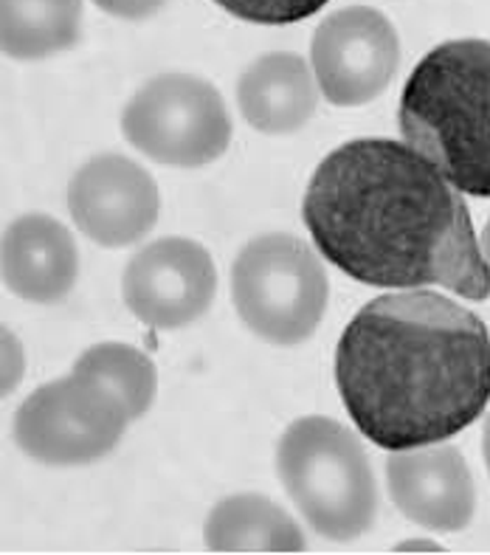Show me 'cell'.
Segmentation results:
<instances>
[{"label": "cell", "mask_w": 490, "mask_h": 555, "mask_svg": "<svg viewBox=\"0 0 490 555\" xmlns=\"http://www.w3.org/2000/svg\"><path fill=\"white\" fill-rule=\"evenodd\" d=\"M74 373L96 380L125 403L130 421L147 415L158 392L155 364L141 350L121 341H102L82 352L74 364Z\"/></svg>", "instance_id": "16"}, {"label": "cell", "mask_w": 490, "mask_h": 555, "mask_svg": "<svg viewBox=\"0 0 490 555\" xmlns=\"http://www.w3.org/2000/svg\"><path fill=\"white\" fill-rule=\"evenodd\" d=\"M26 373V356L12 331H3V395L12 392Z\"/></svg>", "instance_id": "19"}, {"label": "cell", "mask_w": 490, "mask_h": 555, "mask_svg": "<svg viewBox=\"0 0 490 555\" xmlns=\"http://www.w3.org/2000/svg\"><path fill=\"white\" fill-rule=\"evenodd\" d=\"M215 3L245 23L287 26V23H299L315 14L327 7L330 0H215Z\"/></svg>", "instance_id": "17"}, {"label": "cell", "mask_w": 490, "mask_h": 555, "mask_svg": "<svg viewBox=\"0 0 490 555\" xmlns=\"http://www.w3.org/2000/svg\"><path fill=\"white\" fill-rule=\"evenodd\" d=\"M232 302L257 338L276 347L301 345L319 331L327 310V271L305 240L262 234L234 260Z\"/></svg>", "instance_id": "5"}, {"label": "cell", "mask_w": 490, "mask_h": 555, "mask_svg": "<svg viewBox=\"0 0 490 555\" xmlns=\"http://www.w3.org/2000/svg\"><path fill=\"white\" fill-rule=\"evenodd\" d=\"M79 274V251L60 220L42 211L21 215L3 232V282L35 305L63 302Z\"/></svg>", "instance_id": "12"}, {"label": "cell", "mask_w": 490, "mask_h": 555, "mask_svg": "<svg viewBox=\"0 0 490 555\" xmlns=\"http://www.w3.org/2000/svg\"><path fill=\"white\" fill-rule=\"evenodd\" d=\"M301 218L338 271L372 288L442 285L474 302L490 271L463 192L392 139H356L315 167Z\"/></svg>", "instance_id": "1"}, {"label": "cell", "mask_w": 490, "mask_h": 555, "mask_svg": "<svg viewBox=\"0 0 490 555\" xmlns=\"http://www.w3.org/2000/svg\"><path fill=\"white\" fill-rule=\"evenodd\" d=\"M68 211L96 246L125 248L150 234L162 211V192L141 164L116 153L96 155L70 178Z\"/></svg>", "instance_id": "10"}, {"label": "cell", "mask_w": 490, "mask_h": 555, "mask_svg": "<svg viewBox=\"0 0 490 555\" xmlns=\"http://www.w3.org/2000/svg\"><path fill=\"white\" fill-rule=\"evenodd\" d=\"M204 542L211 553H301L305 533L276 502L237 493L211 507Z\"/></svg>", "instance_id": "14"}, {"label": "cell", "mask_w": 490, "mask_h": 555, "mask_svg": "<svg viewBox=\"0 0 490 555\" xmlns=\"http://www.w3.org/2000/svg\"><path fill=\"white\" fill-rule=\"evenodd\" d=\"M313 65L294 51L259 56L237 79V105L243 119L266 135L296 133L313 119L319 105Z\"/></svg>", "instance_id": "13"}, {"label": "cell", "mask_w": 490, "mask_h": 555, "mask_svg": "<svg viewBox=\"0 0 490 555\" xmlns=\"http://www.w3.org/2000/svg\"><path fill=\"white\" fill-rule=\"evenodd\" d=\"M482 257L485 262H488V271H490V218H488V225H485V234H482Z\"/></svg>", "instance_id": "21"}, {"label": "cell", "mask_w": 490, "mask_h": 555, "mask_svg": "<svg viewBox=\"0 0 490 555\" xmlns=\"http://www.w3.org/2000/svg\"><path fill=\"white\" fill-rule=\"evenodd\" d=\"M398 127L451 186L490 197V42L449 40L428 51L400 93Z\"/></svg>", "instance_id": "3"}, {"label": "cell", "mask_w": 490, "mask_h": 555, "mask_svg": "<svg viewBox=\"0 0 490 555\" xmlns=\"http://www.w3.org/2000/svg\"><path fill=\"white\" fill-rule=\"evenodd\" d=\"M276 474L310 528L352 542L375 525L378 482L364 446L333 417H299L276 446Z\"/></svg>", "instance_id": "4"}, {"label": "cell", "mask_w": 490, "mask_h": 555, "mask_svg": "<svg viewBox=\"0 0 490 555\" xmlns=\"http://www.w3.org/2000/svg\"><path fill=\"white\" fill-rule=\"evenodd\" d=\"M310 65L330 105H366L378 99L398 74L400 37L392 21L378 9H338L315 28Z\"/></svg>", "instance_id": "8"}, {"label": "cell", "mask_w": 490, "mask_h": 555, "mask_svg": "<svg viewBox=\"0 0 490 555\" xmlns=\"http://www.w3.org/2000/svg\"><path fill=\"white\" fill-rule=\"evenodd\" d=\"M386 488L395 507L412 525L456 533L477 514V482L463 451L442 443L392 451L386 460Z\"/></svg>", "instance_id": "11"}, {"label": "cell", "mask_w": 490, "mask_h": 555, "mask_svg": "<svg viewBox=\"0 0 490 555\" xmlns=\"http://www.w3.org/2000/svg\"><path fill=\"white\" fill-rule=\"evenodd\" d=\"M93 3L121 21H147L158 9L167 7L169 0H93Z\"/></svg>", "instance_id": "18"}, {"label": "cell", "mask_w": 490, "mask_h": 555, "mask_svg": "<svg viewBox=\"0 0 490 555\" xmlns=\"http://www.w3.org/2000/svg\"><path fill=\"white\" fill-rule=\"evenodd\" d=\"M121 133L155 164L195 169L229 150L232 116L218 88L204 77L162 74L127 102Z\"/></svg>", "instance_id": "6"}, {"label": "cell", "mask_w": 490, "mask_h": 555, "mask_svg": "<svg viewBox=\"0 0 490 555\" xmlns=\"http://www.w3.org/2000/svg\"><path fill=\"white\" fill-rule=\"evenodd\" d=\"M3 51L31 63L77 46L82 0H3Z\"/></svg>", "instance_id": "15"}, {"label": "cell", "mask_w": 490, "mask_h": 555, "mask_svg": "<svg viewBox=\"0 0 490 555\" xmlns=\"http://www.w3.org/2000/svg\"><path fill=\"white\" fill-rule=\"evenodd\" d=\"M482 460H485V468L490 474V412L485 417V429H482Z\"/></svg>", "instance_id": "20"}, {"label": "cell", "mask_w": 490, "mask_h": 555, "mask_svg": "<svg viewBox=\"0 0 490 555\" xmlns=\"http://www.w3.org/2000/svg\"><path fill=\"white\" fill-rule=\"evenodd\" d=\"M127 423L130 415L116 395L70 373L28 395L14 415V440L37 463L70 468L107 457Z\"/></svg>", "instance_id": "7"}, {"label": "cell", "mask_w": 490, "mask_h": 555, "mask_svg": "<svg viewBox=\"0 0 490 555\" xmlns=\"http://www.w3.org/2000/svg\"><path fill=\"white\" fill-rule=\"evenodd\" d=\"M356 429L386 451L442 443L490 401V333L451 296L409 288L358 310L336 347Z\"/></svg>", "instance_id": "2"}, {"label": "cell", "mask_w": 490, "mask_h": 555, "mask_svg": "<svg viewBox=\"0 0 490 555\" xmlns=\"http://www.w3.org/2000/svg\"><path fill=\"white\" fill-rule=\"evenodd\" d=\"M218 294L209 251L190 237H162L139 248L125 266L121 296L139 322L178 331L206 317Z\"/></svg>", "instance_id": "9"}]
</instances>
